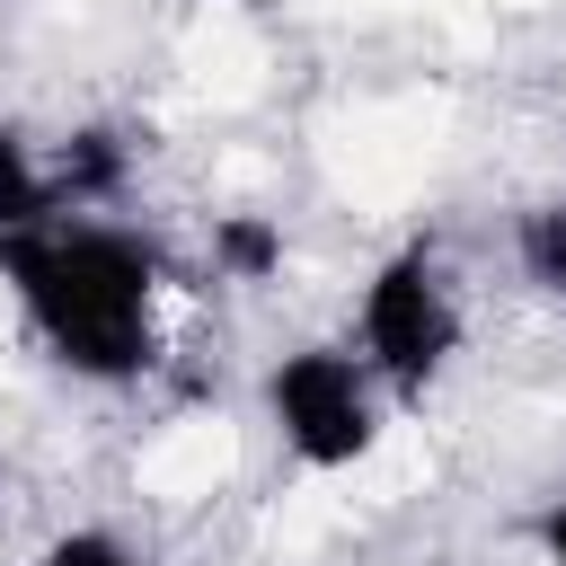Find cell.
Wrapping results in <instances>:
<instances>
[{"mask_svg":"<svg viewBox=\"0 0 566 566\" xmlns=\"http://www.w3.org/2000/svg\"><path fill=\"white\" fill-rule=\"evenodd\" d=\"M513 265H522V283H531L548 310H566V195H557V203H531V212L513 221Z\"/></svg>","mask_w":566,"mask_h":566,"instance_id":"cell-7","label":"cell"},{"mask_svg":"<svg viewBox=\"0 0 566 566\" xmlns=\"http://www.w3.org/2000/svg\"><path fill=\"white\" fill-rule=\"evenodd\" d=\"M35 221H62V195H53V159L0 124V230H35Z\"/></svg>","mask_w":566,"mask_h":566,"instance_id":"cell-6","label":"cell"},{"mask_svg":"<svg viewBox=\"0 0 566 566\" xmlns=\"http://www.w3.org/2000/svg\"><path fill=\"white\" fill-rule=\"evenodd\" d=\"M531 539H539V566H566V495L531 513Z\"/></svg>","mask_w":566,"mask_h":566,"instance_id":"cell-9","label":"cell"},{"mask_svg":"<svg viewBox=\"0 0 566 566\" xmlns=\"http://www.w3.org/2000/svg\"><path fill=\"white\" fill-rule=\"evenodd\" d=\"M35 566H142V557H133V539H115L106 522H80V531H53V539L35 548Z\"/></svg>","mask_w":566,"mask_h":566,"instance_id":"cell-8","label":"cell"},{"mask_svg":"<svg viewBox=\"0 0 566 566\" xmlns=\"http://www.w3.org/2000/svg\"><path fill=\"white\" fill-rule=\"evenodd\" d=\"M265 424L318 478L363 469L380 451V380L354 345H292L265 363Z\"/></svg>","mask_w":566,"mask_h":566,"instance_id":"cell-3","label":"cell"},{"mask_svg":"<svg viewBox=\"0 0 566 566\" xmlns=\"http://www.w3.org/2000/svg\"><path fill=\"white\" fill-rule=\"evenodd\" d=\"M124 177H133V150H124L115 124H80V133L53 142V195H62V212H106L124 195Z\"/></svg>","mask_w":566,"mask_h":566,"instance_id":"cell-4","label":"cell"},{"mask_svg":"<svg viewBox=\"0 0 566 566\" xmlns=\"http://www.w3.org/2000/svg\"><path fill=\"white\" fill-rule=\"evenodd\" d=\"M203 248H212V274L221 283H274L283 256H292L274 212H212V239Z\"/></svg>","mask_w":566,"mask_h":566,"instance_id":"cell-5","label":"cell"},{"mask_svg":"<svg viewBox=\"0 0 566 566\" xmlns=\"http://www.w3.org/2000/svg\"><path fill=\"white\" fill-rule=\"evenodd\" d=\"M354 354L398 398H424L451 371V354H460V292H451L433 239H407V248H389L371 265V283L354 301Z\"/></svg>","mask_w":566,"mask_h":566,"instance_id":"cell-2","label":"cell"},{"mask_svg":"<svg viewBox=\"0 0 566 566\" xmlns=\"http://www.w3.org/2000/svg\"><path fill=\"white\" fill-rule=\"evenodd\" d=\"M0 283L71 380L124 389L159 363V292H168L159 239L97 212H62L35 230H0Z\"/></svg>","mask_w":566,"mask_h":566,"instance_id":"cell-1","label":"cell"}]
</instances>
